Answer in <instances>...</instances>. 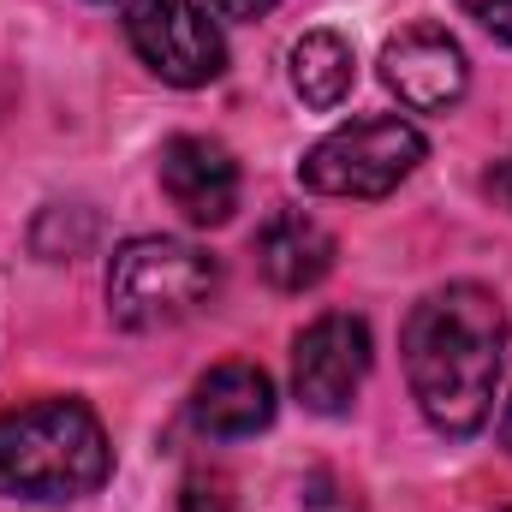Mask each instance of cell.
Here are the masks:
<instances>
[{
	"label": "cell",
	"mask_w": 512,
	"mask_h": 512,
	"mask_svg": "<svg viewBox=\"0 0 512 512\" xmlns=\"http://www.w3.org/2000/svg\"><path fill=\"white\" fill-rule=\"evenodd\" d=\"M405 382L423 417L441 435H471L495 411L501 352H507V310L495 292L459 280L429 292L405 316Z\"/></svg>",
	"instance_id": "obj_1"
},
{
	"label": "cell",
	"mask_w": 512,
	"mask_h": 512,
	"mask_svg": "<svg viewBox=\"0 0 512 512\" xmlns=\"http://www.w3.org/2000/svg\"><path fill=\"white\" fill-rule=\"evenodd\" d=\"M114 453L84 399H36L0 417V495L60 507L108 483Z\"/></svg>",
	"instance_id": "obj_2"
},
{
	"label": "cell",
	"mask_w": 512,
	"mask_h": 512,
	"mask_svg": "<svg viewBox=\"0 0 512 512\" xmlns=\"http://www.w3.org/2000/svg\"><path fill=\"white\" fill-rule=\"evenodd\" d=\"M221 286L215 256L185 239H131L108 262V310L126 328H167L203 310Z\"/></svg>",
	"instance_id": "obj_3"
},
{
	"label": "cell",
	"mask_w": 512,
	"mask_h": 512,
	"mask_svg": "<svg viewBox=\"0 0 512 512\" xmlns=\"http://www.w3.org/2000/svg\"><path fill=\"white\" fill-rule=\"evenodd\" d=\"M423 161V137L405 120H352V126L328 131L304 161L298 179L322 197H387L393 185H405Z\"/></svg>",
	"instance_id": "obj_4"
},
{
	"label": "cell",
	"mask_w": 512,
	"mask_h": 512,
	"mask_svg": "<svg viewBox=\"0 0 512 512\" xmlns=\"http://www.w3.org/2000/svg\"><path fill=\"white\" fill-rule=\"evenodd\" d=\"M126 36L137 60L173 90H203L227 66V36L197 0H137L126 12Z\"/></svg>",
	"instance_id": "obj_5"
},
{
	"label": "cell",
	"mask_w": 512,
	"mask_h": 512,
	"mask_svg": "<svg viewBox=\"0 0 512 512\" xmlns=\"http://www.w3.org/2000/svg\"><path fill=\"white\" fill-rule=\"evenodd\" d=\"M364 376H370V328H364V316L334 310V316H316L298 334V346H292V387H298V399L310 411H322V417L352 411Z\"/></svg>",
	"instance_id": "obj_6"
},
{
	"label": "cell",
	"mask_w": 512,
	"mask_h": 512,
	"mask_svg": "<svg viewBox=\"0 0 512 512\" xmlns=\"http://www.w3.org/2000/svg\"><path fill=\"white\" fill-rule=\"evenodd\" d=\"M382 78L405 108L441 114V108H453V102L465 96L471 66H465V48H459L447 30L411 24V30H399V36L382 48Z\"/></svg>",
	"instance_id": "obj_7"
},
{
	"label": "cell",
	"mask_w": 512,
	"mask_h": 512,
	"mask_svg": "<svg viewBox=\"0 0 512 512\" xmlns=\"http://www.w3.org/2000/svg\"><path fill=\"white\" fill-rule=\"evenodd\" d=\"M161 191L191 227H221L239 209V161L215 137H167L161 143Z\"/></svg>",
	"instance_id": "obj_8"
},
{
	"label": "cell",
	"mask_w": 512,
	"mask_h": 512,
	"mask_svg": "<svg viewBox=\"0 0 512 512\" xmlns=\"http://www.w3.org/2000/svg\"><path fill=\"white\" fill-rule=\"evenodd\" d=\"M191 417L203 435H221V441H239L274 423V382L268 370L256 364H215L197 393H191Z\"/></svg>",
	"instance_id": "obj_9"
},
{
	"label": "cell",
	"mask_w": 512,
	"mask_h": 512,
	"mask_svg": "<svg viewBox=\"0 0 512 512\" xmlns=\"http://www.w3.org/2000/svg\"><path fill=\"white\" fill-rule=\"evenodd\" d=\"M256 262L280 292H310L334 268V233L304 209H280L256 233Z\"/></svg>",
	"instance_id": "obj_10"
},
{
	"label": "cell",
	"mask_w": 512,
	"mask_h": 512,
	"mask_svg": "<svg viewBox=\"0 0 512 512\" xmlns=\"http://www.w3.org/2000/svg\"><path fill=\"white\" fill-rule=\"evenodd\" d=\"M358 84V60H352V42L334 36V30H310L292 42V90L304 96V108H340Z\"/></svg>",
	"instance_id": "obj_11"
},
{
	"label": "cell",
	"mask_w": 512,
	"mask_h": 512,
	"mask_svg": "<svg viewBox=\"0 0 512 512\" xmlns=\"http://www.w3.org/2000/svg\"><path fill=\"white\" fill-rule=\"evenodd\" d=\"M304 512H358V489L340 483L334 471H310L304 477Z\"/></svg>",
	"instance_id": "obj_12"
},
{
	"label": "cell",
	"mask_w": 512,
	"mask_h": 512,
	"mask_svg": "<svg viewBox=\"0 0 512 512\" xmlns=\"http://www.w3.org/2000/svg\"><path fill=\"white\" fill-rule=\"evenodd\" d=\"M179 507L185 512H233V489H227L221 471H197V477H185Z\"/></svg>",
	"instance_id": "obj_13"
},
{
	"label": "cell",
	"mask_w": 512,
	"mask_h": 512,
	"mask_svg": "<svg viewBox=\"0 0 512 512\" xmlns=\"http://www.w3.org/2000/svg\"><path fill=\"white\" fill-rule=\"evenodd\" d=\"M489 36H501V42H512V0H459Z\"/></svg>",
	"instance_id": "obj_14"
},
{
	"label": "cell",
	"mask_w": 512,
	"mask_h": 512,
	"mask_svg": "<svg viewBox=\"0 0 512 512\" xmlns=\"http://www.w3.org/2000/svg\"><path fill=\"white\" fill-rule=\"evenodd\" d=\"M274 0H209V12H221V18H256V12H268Z\"/></svg>",
	"instance_id": "obj_15"
},
{
	"label": "cell",
	"mask_w": 512,
	"mask_h": 512,
	"mask_svg": "<svg viewBox=\"0 0 512 512\" xmlns=\"http://www.w3.org/2000/svg\"><path fill=\"white\" fill-rule=\"evenodd\" d=\"M495 185H501V191H507V197H512V167H507V173H501V179H495Z\"/></svg>",
	"instance_id": "obj_16"
},
{
	"label": "cell",
	"mask_w": 512,
	"mask_h": 512,
	"mask_svg": "<svg viewBox=\"0 0 512 512\" xmlns=\"http://www.w3.org/2000/svg\"><path fill=\"white\" fill-rule=\"evenodd\" d=\"M501 435H507V447H512V405H507V423H501Z\"/></svg>",
	"instance_id": "obj_17"
}]
</instances>
